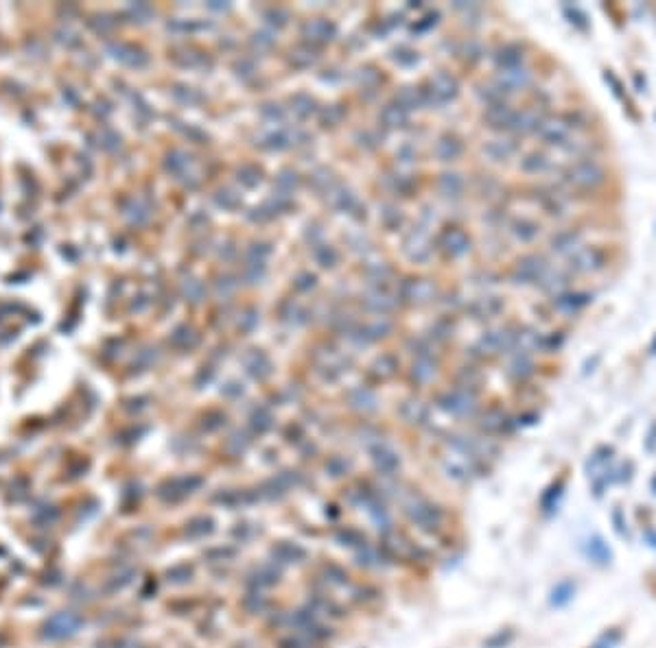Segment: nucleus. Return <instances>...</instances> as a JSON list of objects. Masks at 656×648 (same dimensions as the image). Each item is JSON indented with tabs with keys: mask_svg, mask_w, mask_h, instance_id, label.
<instances>
[{
	"mask_svg": "<svg viewBox=\"0 0 656 648\" xmlns=\"http://www.w3.org/2000/svg\"><path fill=\"white\" fill-rule=\"evenodd\" d=\"M394 500L400 502V513L409 531H416L424 537L440 539L451 531L448 526V511L440 502L426 498L420 491H409L398 487Z\"/></svg>",
	"mask_w": 656,
	"mask_h": 648,
	"instance_id": "1",
	"label": "nucleus"
},
{
	"mask_svg": "<svg viewBox=\"0 0 656 648\" xmlns=\"http://www.w3.org/2000/svg\"><path fill=\"white\" fill-rule=\"evenodd\" d=\"M565 184L577 192H595L601 186H606L609 177V168L599 158H584V160H575L569 164V168L565 170Z\"/></svg>",
	"mask_w": 656,
	"mask_h": 648,
	"instance_id": "2",
	"label": "nucleus"
},
{
	"mask_svg": "<svg viewBox=\"0 0 656 648\" xmlns=\"http://www.w3.org/2000/svg\"><path fill=\"white\" fill-rule=\"evenodd\" d=\"M285 569L278 567L273 561H256L243 569L241 574V589L243 591H271L283 585Z\"/></svg>",
	"mask_w": 656,
	"mask_h": 648,
	"instance_id": "3",
	"label": "nucleus"
},
{
	"mask_svg": "<svg viewBox=\"0 0 656 648\" xmlns=\"http://www.w3.org/2000/svg\"><path fill=\"white\" fill-rule=\"evenodd\" d=\"M611 267V253L601 245H582L569 255V271L575 275H597Z\"/></svg>",
	"mask_w": 656,
	"mask_h": 648,
	"instance_id": "4",
	"label": "nucleus"
},
{
	"mask_svg": "<svg viewBox=\"0 0 656 648\" xmlns=\"http://www.w3.org/2000/svg\"><path fill=\"white\" fill-rule=\"evenodd\" d=\"M305 605H309L315 613H319L324 620L333 622V625H339V622L350 620L352 615V607L337 598L335 591H305Z\"/></svg>",
	"mask_w": 656,
	"mask_h": 648,
	"instance_id": "5",
	"label": "nucleus"
},
{
	"mask_svg": "<svg viewBox=\"0 0 656 648\" xmlns=\"http://www.w3.org/2000/svg\"><path fill=\"white\" fill-rule=\"evenodd\" d=\"M267 559L273 561L278 567L287 569V567H305L311 563V552L305 543H300L298 539H276L273 543H269L267 548Z\"/></svg>",
	"mask_w": 656,
	"mask_h": 648,
	"instance_id": "6",
	"label": "nucleus"
},
{
	"mask_svg": "<svg viewBox=\"0 0 656 648\" xmlns=\"http://www.w3.org/2000/svg\"><path fill=\"white\" fill-rule=\"evenodd\" d=\"M311 574H315L331 591H335V589H346L348 591L352 587V583L357 581L355 574H352V569L346 563H341V561H337L333 557L317 559L311 565Z\"/></svg>",
	"mask_w": 656,
	"mask_h": 648,
	"instance_id": "7",
	"label": "nucleus"
},
{
	"mask_svg": "<svg viewBox=\"0 0 656 648\" xmlns=\"http://www.w3.org/2000/svg\"><path fill=\"white\" fill-rule=\"evenodd\" d=\"M388 601L385 589L378 585L376 581L370 579H357L352 583V587L348 589V605L352 609H361V611H376L381 609Z\"/></svg>",
	"mask_w": 656,
	"mask_h": 648,
	"instance_id": "8",
	"label": "nucleus"
},
{
	"mask_svg": "<svg viewBox=\"0 0 656 648\" xmlns=\"http://www.w3.org/2000/svg\"><path fill=\"white\" fill-rule=\"evenodd\" d=\"M328 537L333 539L335 546L344 548V550H350V552H357L366 546H370L372 539L368 537V533L355 524H335L328 528Z\"/></svg>",
	"mask_w": 656,
	"mask_h": 648,
	"instance_id": "9",
	"label": "nucleus"
},
{
	"mask_svg": "<svg viewBox=\"0 0 656 648\" xmlns=\"http://www.w3.org/2000/svg\"><path fill=\"white\" fill-rule=\"evenodd\" d=\"M536 134L543 138V142L553 144V146H560V149H565V146H567V144L575 138L573 129L569 127V122H567L565 114L545 118V120L541 122V127H538V132H536Z\"/></svg>",
	"mask_w": 656,
	"mask_h": 648,
	"instance_id": "10",
	"label": "nucleus"
},
{
	"mask_svg": "<svg viewBox=\"0 0 656 648\" xmlns=\"http://www.w3.org/2000/svg\"><path fill=\"white\" fill-rule=\"evenodd\" d=\"M273 605L276 601L267 591H241L239 596V611L249 620H263Z\"/></svg>",
	"mask_w": 656,
	"mask_h": 648,
	"instance_id": "11",
	"label": "nucleus"
},
{
	"mask_svg": "<svg viewBox=\"0 0 656 648\" xmlns=\"http://www.w3.org/2000/svg\"><path fill=\"white\" fill-rule=\"evenodd\" d=\"M440 406L446 412L456 415V417H470V415H475V410H477V393L470 391V388L460 386V388H456V391L446 393L440 400Z\"/></svg>",
	"mask_w": 656,
	"mask_h": 648,
	"instance_id": "12",
	"label": "nucleus"
},
{
	"mask_svg": "<svg viewBox=\"0 0 656 648\" xmlns=\"http://www.w3.org/2000/svg\"><path fill=\"white\" fill-rule=\"evenodd\" d=\"M352 567L361 569V572H370V574L372 572H388V569H392L390 561L385 559V555L381 552L376 541H372L370 546H366L357 552H352Z\"/></svg>",
	"mask_w": 656,
	"mask_h": 648,
	"instance_id": "13",
	"label": "nucleus"
},
{
	"mask_svg": "<svg viewBox=\"0 0 656 648\" xmlns=\"http://www.w3.org/2000/svg\"><path fill=\"white\" fill-rule=\"evenodd\" d=\"M368 450H370V458H372V465H374L378 476H383V478H396L398 476L400 458L392 448H388L385 444H376Z\"/></svg>",
	"mask_w": 656,
	"mask_h": 648,
	"instance_id": "14",
	"label": "nucleus"
},
{
	"mask_svg": "<svg viewBox=\"0 0 656 648\" xmlns=\"http://www.w3.org/2000/svg\"><path fill=\"white\" fill-rule=\"evenodd\" d=\"M479 428H482L484 434H508L516 428V422H512V417H508V412L492 406L482 415V422H479Z\"/></svg>",
	"mask_w": 656,
	"mask_h": 648,
	"instance_id": "15",
	"label": "nucleus"
},
{
	"mask_svg": "<svg viewBox=\"0 0 656 648\" xmlns=\"http://www.w3.org/2000/svg\"><path fill=\"white\" fill-rule=\"evenodd\" d=\"M547 271H549V265H547L545 258H541V255H525L523 260H519V265L514 269V279L519 284L541 282Z\"/></svg>",
	"mask_w": 656,
	"mask_h": 648,
	"instance_id": "16",
	"label": "nucleus"
},
{
	"mask_svg": "<svg viewBox=\"0 0 656 648\" xmlns=\"http://www.w3.org/2000/svg\"><path fill=\"white\" fill-rule=\"evenodd\" d=\"M582 241H584V231L577 229V227H571V229H562L558 234H553L551 238V249L560 253V255H571L573 251H577L582 247Z\"/></svg>",
	"mask_w": 656,
	"mask_h": 648,
	"instance_id": "17",
	"label": "nucleus"
},
{
	"mask_svg": "<svg viewBox=\"0 0 656 648\" xmlns=\"http://www.w3.org/2000/svg\"><path fill=\"white\" fill-rule=\"evenodd\" d=\"M239 552L241 550H239V546H234V543H215V546H208L204 552H201V557H204V561L210 567H215V565L234 563Z\"/></svg>",
	"mask_w": 656,
	"mask_h": 648,
	"instance_id": "18",
	"label": "nucleus"
},
{
	"mask_svg": "<svg viewBox=\"0 0 656 648\" xmlns=\"http://www.w3.org/2000/svg\"><path fill=\"white\" fill-rule=\"evenodd\" d=\"M289 620H291V609H287V607L276 603L273 609L263 618V629L276 637L278 633L289 631Z\"/></svg>",
	"mask_w": 656,
	"mask_h": 648,
	"instance_id": "19",
	"label": "nucleus"
},
{
	"mask_svg": "<svg viewBox=\"0 0 656 648\" xmlns=\"http://www.w3.org/2000/svg\"><path fill=\"white\" fill-rule=\"evenodd\" d=\"M532 81V72L527 68L519 66V68H510V70H501L499 76V86L503 88V92H514V90H523Z\"/></svg>",
	"mask_w": 656,
	"mask_h": 648,
	"instance_id": "20",
	"label": "nucleus"
},
{
	"mask_svg": "<svg viewBox=\"0 0 656 648\" xmlns=\"http://www.w3.org/2000/svg\"><path fill=\"white\" fill-rule=\"evenodd\" d=\"M553 299H556V308L562 310V313H579L589 303H593V295L584 291H567Z\"/></svg>",
	"mask_w": 656,
	"mask_h": 648,
	"instance_id": "21",
	"label": "nucleus"
},
{
	"mask_svg": "<svg viewBox=\"0 0 656 648\" xmlns=\"http://www.w3.org/2000/svg\"><path fill=\"white\" fill-rule=\"evenodd\" d=\"M261 526V524H259ZM254 522H249V520H241V522H237V524H232L230 526V531H228V535H230V539H232V543L234 546H249L251 541H254L256 537H261L265 531L263 528H259Z\"/></svg>",
	"mask_w": 656,
	"mask_h": 648,
	"instance_id": "22",
	"label": "nucleus"
},
{
	"mask_svg": "<svg viewBox=\"0 0 656 648\" xmlns=\"http://www.w3.org/2000/svg\"><path fill=\"white\" fill-rule=\"evenodd\" d=\"M565 489H567V478L560 476L558 480H553V482L543 491V496H541V511H543L545 515H551L553 511H556V507H558V502H560V498H562V494H565Z\"/></svg>",
	"mask_w": 656,
	"mask_h": 648,
	"instance_id": "23",
	"label": "nucleus"
},
{
	"mask_svg": "<svg viewBox=\"0 0 656 648\" xmlns=\"http://www.w3.org/2000/svg\"><path fill=\"white\" fill-rule=\"evenodd\" d=\"M512 118H514V110L506 103H497V105H488L486 114H484V120L494 127V129H510L512 125Z\"/></svg>",
	"mask_w": 656,
	"mask_h": 648,
	"instance_id": "24",
	"label": "nucleus"
},
{
	"mask_svg": "<svg viewBox=\"0 0 656 648\" xmlns=\"http://www.w3.org/2000/svg\"><path fill=\"white\" fill-rule=\"evenodd\" d=\"M217 531V522L210 515H195L193 520L186 522V537L188 539H206L210 535H215Z\"/></svg>",
	"mask_w": 656,
	"mask_h": 648,
	"instance_id": "25",
	"label": "nucleus"
},
{
	"mask_svg": "<svg viewBox=\"0 0 656 648\" xmlns=\"http://www.w3.org/2000/svg\"><path fill=\"white\" fill-rule=\"evenodd\" d=\"M508 374H510V378H512V380H516V382L527 380L529 376L534 374V362H532V356H529L525 349H523V352H519V354H516V358L512 360V365H510Z\"/></svg>",
	"mask_w": 656,
	"mask_h": 648,
	"instance_id": "26",
	"label": "nucleus"
},
{
	"mask_svg": "<svg viewBox=\"0 0 656 648\" xmlns=\"http://www.w3.org/2000/svg\"><path fill=\"white\" fill-rule=\"evenodd\" d=\"M497 64L501 70H510V68H519L523 66V48L519 44H508L499 50L497 55Z\"/></svg>",
	"mask_w": 656,
	"mask_h": 648,
	"instance_id": "27",
	"label": "nucleus"
},
{
	"mask_svg": "<svg viewBox=\"0 0 656 648\" xmlns=\"http://www.w3.org/2000/svg\"><path fill=\"white\" fill-rule=\"evenodd\" d=\"M521 168L527 175H543V173H547L551 168V160L547 158V155H543V153H529V155H525V158H523Z\"/></svg>",
	"mask_w": 656,
	"mask_h": 648,
	"instance_id": "28",
	"label": "nucleus"
},
{
	"mask_svg": "<svg viewBox=\"0 0 656 648\" xmlns=\"http://www.w3.org/2000/svg\"><path fill=\"white\" fill-rule=\"evenodd\" d=\"M315 644H311L305 635L298 631H285L273 637V648H313Z\"/></svg>",
	"mask_w": 656,
	"mask_h": 648,
	"instance_id": "29",
	"label": "nucleus"
},
{
	"mask_svg": "<svg viewBox=\"0 0 656 648\" xmlns=\"http://www.w3.org/2000/svg\"><path fill=\"white\" fill-rule=\"evenodd\" d=\"M166 577H169V583H173V585H186L195 579V565L193 563H178L169 569Z\"/></svg>",
	"mask_w": 656,
	"mask_h": 648,
	"instance_id": "30",
	"label": "nucleus"
},
{
	"mask_svg": "<svg viewBox=\"0 0 656 648\" xmlns=\"http://www.w3.org/2000/svg\"><path fill=\"white\" fill-rule=\"evenodd\" d=\"M434 92L440 96V100H451L458 94V81L448 74H440L434 79Z\"/></svg>",
	"mask_w": 656,
	"mask_h": 648,
	"instance_id": "31",
	"label": "nucleus"
},
{
	"mask_svg": "<svg viewBox=\"0 0 656 648\" xmlns=\"http://www.w3.org/2000/svg\"><path fill=\"white\" fill-rule=\"evenodd\" d=\"M444 241H446V249H448V253H453V255H462V253H466V251H468V247H470L468 236L464 234V231H460V229H453V231H448Z\"/></svg>",
	"mask_w": 656,
	"mask_h": 648,
	"instance_id": "32",
	"label": "nucleus"
},
{
	"mask_svg": "<svg viewBox=\"0 0 656 648\" xmlns=\"http://www.w3.org/2000/svg\"><path fill=\"white\" fill-rule=\"evenodd\" d=\"M573 594H575V583L573 581H560L556 587H553L549 601H551L553 607H565L573 598Z\"/></svg>",
	"mask_w": 656,
	"mask_h": 648,
	"instance_id": "33",
	"label": "nucleus"
},
{
	"mask_svg": "<svg viewBox=\"0 0 656 648\" xmlns=\"http://www.w3.org/2000/svg\"><path fill=\"white\" fill-rule=\"evenodd\" d=\"M350 468H352V463H350L348 458H344V456H331V458H328V461L324 463L326 476H331V478H335V480L348 476Z\"/></svg>",
	"mask_w": 656,
	"mask_h": 648,
	"instance_id": "34",
	"label": "nucleus"
},
{
	"mask_svg": "<svg viewBox=\"0 0 656 648\" xmlns=\"http://www.w3.org/2000/svg\"><path fill=\"white\" fill-rule=\"evenodd\" d=\"M514 151H516V144L514 142H510V140H497V142H490L488 146H486V153L490 155V158H494V160H510L512 155H514Z\"/></svg>",
	"mask_w": 656,
	"mask_h": 648,
	"instance_id": "35",
	"label": "nucleus"
},
{
	"mask_svg": "<svg viewBox=\"0 0 656 648\" xmlns=\"http://www.w3.org/2000/svg\"><path fill=\"white\" fill-rule=\"evenodd\" d=\"M512 234L516 236V241L521 243H532L538 236V225L532 221H516L512 225Z\"/></svg>",
	"mask_w": 656,
	"mask_h": 648,
	"instance_id": "36",
	"label": "nucleus"
},
{
	"mask_svg": "<svg viewBox=\"0 0 656 648\" xmlns=\"http://www.w3.org/2000/svg\"><path fill=\"white\" fill-rule=\"evenodd\" d=\"M589 557L597 563H609L611 561V550L599 537L589 539Z\"/></svg>",
	"mask_w": 656,
	"mask_h": 648,
	"instance_id": "37",
	"label": "nucleus"
},
{
	"mask_svg": "<svg viewBox=\"0 0 656 648\" xmlns=\"http://www.w3.org/2000/svg\"><path fill=\"white\" fill-rule=\"evenodd\" d=\"M512 640H514V631L512 629H501L494 635H490L484 642V646L486 648H506L508 644H512Z\"/></svg>",
	"mask_w": 656,
	"mask_h": 648,
	"instance_id": "38",
	"label": "nucleus"
},
{
	"mask_svg": "<svg viewBox=\"0 0 656 648\" xmlns=\"http://www.w3.org/2000/svg\"><path fill=\"white\" fill-rule=\"evenodd\" d=\"M613 448L611 446H604V448H599L595 454H593V458L587 463V472H593V470H597V468H601L604 463H609L611 458H613Z\"/></svg>",
	"mask_w": 656,
	"mask_h": 648,
	"instance_id": "39",
	"label": "nucleus"
},
{
	"mask_svg": "<svg viewBox=\"0 0 656 648\" xmlns=\"http://www.w3.org/2000/svg\"><path fill=\"white\" fill-rule=\"evenodd\" d=\"M251 428H254L259 434H265V432L271 428V417H269V412H265V410L254 412V417H251Z\"/></svg>",
	"mask_w": 656,
	"mask_h": 648,
	"instance_id": "40",
	"label": "nucleus"
},
{
	"mask_svg": "<svg viewBox=\"0 0 656 648\" xmlns=\"http://www.w3.org/2000/svg\"><path fill=\"white\" fill-rule=\"evenodd\" d=\"M341 515H344L341 504H337V502H326V504H324V517L328 520V524H333V526L339 524Z\"/></svg>",
	"mask_w": 656,
	"mask_h": 648,
	"instance_id": "41",
	"label": "nucleus"
},
{
	"mask_svg": "<svg viewBox=\"0 0 656 648\" xmlns=\"http://www.w3.org/2000/svg\"><path fill=\"white\" fill-rule=\"evenodd\" d=\"M460 153H462V144H460L458 140H444V142L440 144V155H442L444 160L458 158Z\"/></svg>",
	"mask_w": 656,
	"mask_h": 648,
	"instance_id": "42",
	"label": "nucleus"
},
{
	"mask_svg": "<svg viewBox=\"0 0 656 648\" xmlns=\"http://www.w3.org/2000/svg\"><path fill=\"white\" fill-rule=\"evenodd\" d=\"M619 640H621V633L613 629V631H609V633H604V635L593 644V648H613Z\"/></svg>",
	"mask_w": 656,
	"mask_h": 648,
	"instance_id": "43",
	"label": "nucleus"
},
{
	"mask_svg": "<svg viewBox=\"0 0 656 648\" xmlns=\"http://www.w3.org/2000/svg\"><path fill=\"white\" fill-rule=\"evenodd\" d=\"M604 79H606V81L615 88L613 92H615V96H617V98H621V96H623V94H621V81H619L617 76L613 74V70H606V74H604Z\"/></svg>",
	"mask_w": 656,
	"mask_h": 648,
	"instance_id": "44",
	"label": "nucleus"
},
{
	"mask_svg": "<svg viewBox=\"0 0 656 648\" xmlns=\"http://www.w3.org/2000/svg\"><path fill=\"white\" fill-rule=\"evenodd\" d=\"M230 648H259V646H256V642L251 640V637H241V640L232 642Z\"/></svg>",
	"mask_w": 656,
	"mask_h": 648,
	"instance_id": "45",
	"label": "nucleus"
},
{
	"mask_svg": "<svg viewBox=\"0 0 656 648\" xmlns=\"http://www.w3.org/2000/svg\"><path fill=\"white\" fill-rule=\"evenodd\" d=\"M650 349H652V354H656V336H654V341H652V347H650Z\"/></svg>",
	"mask_w": 656,
	"mask_h": 648,
	"instance_id": "46",
	"label": "nucleus"
},
{
	"mask_svg": "<svg viewBox=\"0 0 656 648\" xmlns=\"http://www.w3.org/2000/svg\"><path fill=\"white\" fill-rule=\"evenodd\" d=\"M313 648H324V646H313Z\"/></svg>",
	"mask_w": 656,
	"mask_h": 648,
	"instance_id": "47",
	"label": "nucleus"
}]
</instances>
